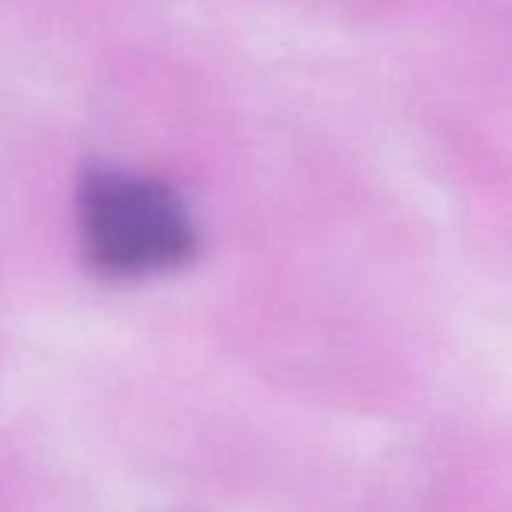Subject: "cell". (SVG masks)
I'll list each match as a JSON object with an SVG mask.
<instances>
[{"label":"cell","mask_w":512,"mask_h":512,"mask_svg":"<svg viewBox=\"0 0 512 512\" xmlns=\"http://www.w3.org/2000/svg\"><path fill=\"white\" fill-rule=\"evenodd\" d=\"M79 229L88 260L115 278L178 269L196 250L181 199L136 172H91L79 190Z\"/></svg>","instance_id":"1"}]
</instances>
